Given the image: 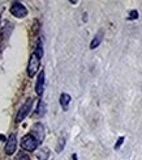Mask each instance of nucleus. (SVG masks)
Returning a JSON list of instances; mask_svg holds the SVG:
<instances>
[{
  "label": "nucleus",
  "instance_id": "5",
  "mask_svg": "<svg viewBox=\"0 0 142 160\" xmlns=\"http://www.w3.org/2000/svg\"><path fill=\"white\" fill-rule=\"evenodd\" d=\"M16 147H17V138L16 134H11L9 138L7 139L5 143V154L7 155H12L16 152Z\"/></svg>",
  "mask_w": 142,
  "mask_h": 160
},
{
  "label": "nucleus",
  "instance_id": "16",
  "mask_svg": "<svg viewBox=\"0 0 142 160\" xmlns=\"http://www.w3.org/2000/svg\"><path fill=\"white\" fill-rule=\"evenodd\" d=\"M72 159H73V160H77V155L73 154V155H72Z\"/></svg>",
  "mask_w": 142,
  "mask_h": 160
},
{
  "label": "nucleus",
  "instance_id": "13",
  "mask_svg": "<svg viewBox=\"0 0 142 160\" xmlns=\"http://www.w3.org/2000/svg\"><path fill=\"white\" fill-rule=\"evenodd\" d=\"M16 160H30V156L28 154H25V152H21V154H18Z\"/></svg>",
  "mask_w": 142,
  "mask_h": 160
},
{
  "label": "nucleus",
  "instance_id": "6",
  "mask_svg": "<svg viewBox=\"0 0 142 160\" xmlns=\"http://www.w3.org/2000/svg\"><path fill=\"white\" fill-rule=\"evenodd\" d=\"M43 89H44V71L42 70L38 74V78H37V83H35V93L38 96H42L43 93Z\"/></svg>",
  "mask_w": 142,
  "mask_h": 160
},
{
  "label": "nucleus",
  "instance_id": "12",
  "mask_svg": "<svg viewBox=\"0 0 142 160\" xmlns=\"http://www.w3.org/2000/svg\"><path fill=\"white\" fill-rule=\"evenodd\" d=\"M64 146H65V139L64 138H59V141H57V146H56V152L59 154V152H62L63 148H64Z\"/></svg>",
  "mask_w": 142,
  "mask_h": 160
},
{
  "label": "nucleus",
  "instance_id": "10",
  "mask_svg": "<svg viewBox=\"0 0 142 160\" xmlns=\"http://www.w3.org/2000/svg\"><path fill=\"white\" fill-rule=\"evenodd\" d=\"M46 113V104L43 100H39V102L37 105V109H35V116L37 117H42Z\"/></svg>",
  "mask_w": 142,
  "mask_h": 160
},
{
  "label": "nucleus",
  "instance_id": "1",
  "mask_svg": "<svg viewBox=\"0 0 142 160\" xmlns=\"http://www.w3.org/2000/svg\"><path fill=\"white\" fill-rule=\"evenodd\" d=\"M39 146V141L33 135V134H26L22 139H21V147L25 151H35Z\"/></svg>",
  "mask_w": 142,
  "mask_h": 160
},
{
  "label": "nucleus",
  "instance_id": "15",
  "mask_svg": "<svg viewBox=\"0 0 142 160\" xmlns=\"http://www.w3.org/2000/svg\"><path fill=\"white\" fill-rule=\"evenodd\" d=\"M124 139H125L124 137H120V138L117 139V142H116V144H115V147H113V148H115V150H119V148L121 147V144H123V142H124Z\"/></svg>",
  "mask_w": 142,
  "mask_h": 160
},
{
  "label": "nucleus",
  "instance_id": "7",
  "mask_svg": "<svg viewBox=\"0 0 142 160\" xmlns=\"http://www.w3.org/2000/svg\"><path fill=\"white\" fill-rule=\"evenodd\" d=\"M33 135H34L39 143H42L43 142V139H44V128H43V125L42 123H35L34 126H33Z\"/></svg>",
  "mask_w": 142,
  "mask_h": 160
},
{
  "label": "nucleus",
  "instance_id": "9",
  "mask_svg": "<svg viewBox=\"0 0 142 160\" xmlns=\"http://www.w3.org/2000/svg\"><path fill=\"white\" fill-rule=\"evenodd\" d=\"M102 39H103V32L100 30V32L98 33V34L93 38V41H91V43H90V49H91V50L97 49L98 46L100 45V42H102Z\"/></svg>",
  "mask_w": 142,
  "mask_h": 160
},
{
  "label": "nucleus",
  "instance_id": "11",
  "mask_svg": "<svg viewBox=\"0 0 142 160\" xmlns=\"http://www.w3.org/2000/svg\"><path fill=\"white\" fill-rule=\"evenodd\" d=\"M34 52L39 58L43 57V45H42V39H40V38H38V41H37V48H35Z\"/></svg>",
  "mask_w": 142,
  "mask_h": 160
},
{
  "label": "nucleus",
  "instance_id": "8",
  "mask_svg": "<svg viewBox=\"0 0 142 160\" xmlns=\"http://www.w3.org/2000/svg\"><path fill=\"white\" fill-rule=\"evenodd\" d=\"M69 104H71V96L68 93H62V95H60V105H62V108L64 110H66Z\"/></svg>",
  "mask_w": 142,
  "mask_h": 160
},
{
  "label": "nucleus",
  "instance_id": "4",
  "mask_svg": "<svg viewBox=\"0 0 142 160\" xmlns=\"http://www.w3.org/2000/svg\"><path fill=\"white\" fill-rule=\"evenodd\" d=\"M11 13L17 18H22V17H25L26 15H28V9H26V7L22 3L13 2L11 4Z\"/></svg>",
  "mask_w": 142,
  "mask_h": 160
},
{
  "label": "nucleus",
  "instance_id": "17",
  "mask_svg": "<svg viewBox=\"0 0 142 160\" xmlns=\"http://www.w3.org/2000/svg\"><path fill=\"white\" fill-rule=\"evenodd\" d=\"M0 141H5V137L4 135H0ZM7 142V141H5Z\"/></svg>",
  "mask_w": 142,
  "mask_h": 160
},
{
  "label": "nucleus",
  "instance_id": "3",
  "mask_svg": "<svg viewBox=\"0 0 142 160\" xmlns=\"http://www.w3.org/2000/svg\"><path fill=\"white\" fill-rule=\"evenodd\" d=\"M39 66H40V58L33 52L30 55V59H29V63H28V76L29 78H34L35 74L39 70Z\"/></svg>",
  "mask_w": 142,
  "mask_h": 160
},
{
  "label": "nucleus",
  "instance_id": "2",
  "mask_svg": "<svg viewBox=\"0 0 142 160\" xmlns=\"http://www.w3.org/2000/svg\"><path fill=\"white\" fill-rule=\"evenodd\" d=\"M33 104H34V100L33 98H26V101L22 104V106L20 108L17 116H16V122H22L26 118V116L30 113V110L33 109Z\"/></svg>",
  "mask_w": 142,
  "mask_h": 160
},
{
  "label": "nucleus",
  "instance_id": "14",
  "mask_svg": "<svg viewBox=\"0 0 142 160\" xmlns=\"http://www.w3.org/2000/svg\"><path fill=\"white\" fill-rule=\"evenodd\" d=\"M137 18H138V12L137 11H131L128 20H137Z\"/></svg>",
  "mask_w": 142,
  "mask_h": 160
}]
</instances>
